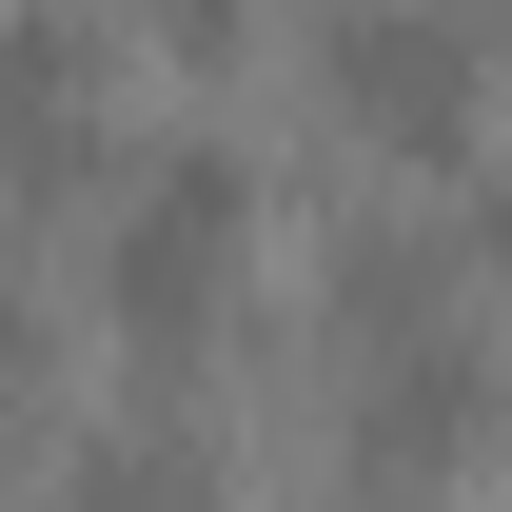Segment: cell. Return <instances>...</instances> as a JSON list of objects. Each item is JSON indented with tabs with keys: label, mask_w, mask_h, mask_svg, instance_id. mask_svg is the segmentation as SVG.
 Segmentation results:
<instances>
[{
	"label": "cell",
	"mask_w": 512,
	"mask_h": 512,
	"mask_svg": "<svg viewBox=\"0 0 512 512\" xmlns=\"http://www.w3.org/2000/svg\"><path fill=\"white\" fill-rule=\"evenodd\" d=\"M237 256H256V158L237 138H158L119 178V237H99V316H119L138 355H178V335L237 296Z\"/></svg>",
	"instance_id": "cell-1"
},
{
	"label": "cell",
	"mask_w": 512,
	"mask_h": 512,
	"mask_svg": "<svg viewBox=\"0 0 512 512\" xmlns=\"http://www.w3.org/2000/svg\"><path fill=\"white\" fill-rule=\"evenodd\" d=\"M316 99L394 158H473L493 119V20L473 0H316Z\"/></svg>",
	"instance_id": "cell-2"
},
{
	"label": "cell",
	"mask_w": 512,
	"mask_h": 512,
	"mask_svg": "<svg viewBox=\"0 0 512 512\" xmlns=\"http://www.w3.org/2000/svg\"><path fill=\"white\" fill-rule=\"evenodd\" d=\"M493 434H512V375L473 335H414V355L355 375V473H375V493H434V473H473Z\"/></svg>",
	"instance_id": "cell-3"
},
{
	"label": "cell",
	"mask_w": 512,
	"mask_h": 512,
	"mask_svg": "<svg viewBox=\"0 0 512 512\" xmlns=\"http://www.w3.org/2000/svg\"><path fill=\"white\" fill-rule=\"evenodd\" d=\"M20 158L40 178L99 158V40H79V0H20Z\"/></svg>",
	"instance_id": "cell-4"
},
{
	"label": "cell",
	"mask_w": 512,
	"mask_h": 512,
	"mask_svg": "<svg viewBox=\"0 0 512 512\" xmlns=\"http://www.w3.org/2000/svg\"><path fill=\"white\" fill-rule=\"evenodd\" d=\"M138 20H158V40H178V60H217V40H237L256 0H138Z\"/></svg>",
	"instance_id": "cell-5"
}]
</instances>
